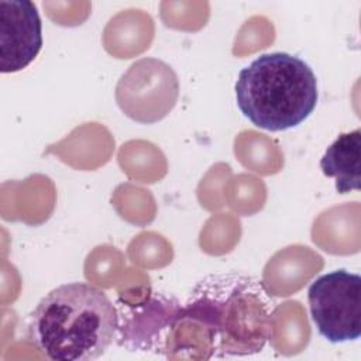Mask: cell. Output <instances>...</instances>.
Masks as SVG:
<instances>
[{"instance_id": "obj_6", "label": "cell", "mask_w": 361, "mask_h": 361, "mask_svg": "<svg viewBox=\"0 0 361 361\" xmlns=\"http://www.w3.org/2000/svg\"><path fill=\"white\" fill-rule=\"evenodd\" d=\"M179 83L164 61L142 58L134 62L116 86V100L123 113L141 124H152L173 109Z\"/></svg>"}, {"instance_id": "obj_5", "label": "cell", "mask_w": 361, "mask_h": 361, "mask_svg": "<svg viewBox=\"0 0 361 361\" xmlns=\"http://www.w3.org/2000/svg\"><path fill=\"white\" fill-rule=\"evenodd\" d=\"M116 340L134 353L168 357L172 334L180 322L182 303L172 295L149 292L142 300L128 303L118 299Z\"/></svg>"}, {"instance_id": "obj_2", "label": "cell", "mask_w": 361, "mask_h": 361, "mask_svg": "<svg viewBox=\"0 0 361 361\" xmlns=\"http://www.w3.org/2000/svg\"><path fill=\"white\" fill-rule=\"evenodd\" d=\"M117 309L99 288L63 283L30 313L25 338L52 361H93L116 340Z\"/></svg>"}, {"instance_id": "obj_7", "label": "cell", "mask_w": 361, "mask_h": 361, "mask_svg": "<svg viewBox=\"0 0 361 361\" xmlns=\"http://www.w3.org/2000/svg\"><path fill=\"white\" fill-rule=\"evenodd\" d=\"M42 48V23L30 0H0V71L27 68Z\"/></svg>"}, {"instance_id": "obj_3", "label": "cell", "mask_w": 361, "mask_h": 361, "mask_svg": "<svg viewBox=\"0 0 361 361\" xmlns=\"http://www.w3.org/2000/svg\"><path fill=\"white\" fill-rule=\"evenodd\" d=\"M234 89L243 116L267 131L298 127L313 113L319 99L313 69L288 52L257 56L238 72Z\"/></svg>"}, {"instance_id": "obj_4", "label": "cell", "mask_w": 361, "mask_h": 361, "mask_svg": "<svg viewBox=\"0 0 361 361\" xmlns=\"http://www.w3.org/2000/svg\"><path fill=\"white\" fill-rule=\"evenodd\" d=\"M312 322L333 344L357 341L361 336V276L336 269L316 278L307 289Z\"/></svg>"}, {"instance_id": "obj_1", "label": "cell", "mask_w": 361, "mask_h": 361, "mask_svg": "<svg viewBox=\"0 0 361 361\" xmlns=\"http://www.w3.org/2000/svg\"><path fill=\"white\" fill-rule=\"evenodd\" d=\"M278 303L267 285L247 274L217 272L200 279L182 303L180 319L199 324L209 358L248 357L272 336Z\"/></svg>"}, {"instance_id": "obj_8", "label": "cell", "mask_w": 361, "mask_h": 361, "mask_svg": "<svg viewBox=\"0 0 361 361\" xmlns=\"http://www.w3.org/2000/svg\"><path fill=\"white\" fill-rule=\"evenodd\" d=\"M361 130L341 133L324 151L320 169L324 176L336 179V190L341 195L360 190L361 180Z\"/></svg>"}]
</instances>
